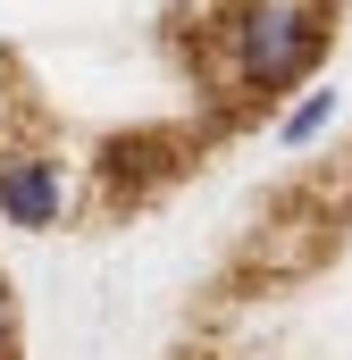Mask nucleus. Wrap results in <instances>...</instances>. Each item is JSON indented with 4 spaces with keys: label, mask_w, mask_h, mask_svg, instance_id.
<instances>
[{
    "label": "nucleus",
    "mask_w": 352,
    "mask_h": 360,
    "mask_svg": "<svg viewBox=\"0 0 352 360\" xmlns=\"http://www.w3.org/2000/svg\"><path fill=\"white\" fill-rule=\"evenodd\" d=\"M68 201H76V184H68V168H59L51 151H34V143H8V151H0V218H8V226L51 235V226L68 218Z\"/></svg>",
    "instance_id": "f03ea898"
},
{
    "label": "nucleus",
    "mask_w": 352,
    "mask_h": 360,
    "mask_svg": "<svg viewBox=\"0 0 352 360\" xmlns=\"http://www.w3.org/2000/svg\"><path fill=\"white\" fill-rule=\"evenodd\" d=\"M319 42H327V17L319 8H302V0H252L244 17H235V84L244 92H285L310 76V59H319Z\"/></svg>",
    "instance_id": "f257e3e1"
},
{
    "label": "nucleus",
    "mask_w": 352,
    "mask_h": 360,
    "mask_svg": "<svg viewBox=\"0 0 352 360\" xmlns=\"http://www.w3.org/2000/svg\"><path fill=\"white\" fill-rule=\"evenodd\" d=\"M17 352V293H8V276H0V360Z\"/></svg>",
    "instance_id": "20e7f679"
},
{
    "label": "nucleus",
    "mask_w": 352,
    "mask_h": 360,
    "mask_svg": "<svg viewBox=\"0 0 352 360\" xmlns=\"http://www.w3.org/2000/svg\"><path fill=\"white\" fill-rule=\"evenodd\" d=\"M336 109H344V92H336V84H302V101H294V109L277 117V143H285V151L319 143V134L336 126Z\"/></svg>",
    "instance_id": "7ed1b4c3"
}]
</instances>
